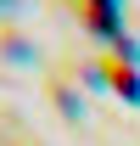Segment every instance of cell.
<instances>
[{
	"label": "cell",
	"mask_w": 140,
	"mask_h": 146,
	"mask_svg": "<svg viewBox=\"0 0 140 146\" xmlns=\"http://www.w3.org/2000/svg\"><path fill=\"white\" fill-rule=\"evenodd\" d=\"M0 51L11 56V62H28V56H34V45H28L22 34H11V28H0Z\"/></svg>",
	"instance_id": "obj_1"
},
{
	"label": "cell",
	"mask_w": 140,
	"mask_h": 146,
	"mask_svg": "<svg viewBox=\"0 0 140 146\" xmlns=\"http://www.w3.org/2000/svg\"><path fill=\"white\" fill-rule=\"evenodd\" d=\"M106 73H112V84H118V90L129 96V101H140V79H135V68H118V62H112Z\"/></svg>",
	"instance_id": "obj_2"
}]
</instances>
